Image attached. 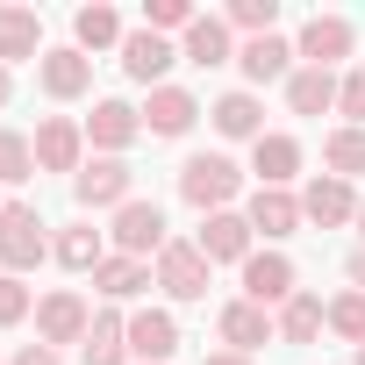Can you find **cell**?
Instances as JSON below:
<instances>
[{"label": "cell", "instance_id": "1", "mask_svg": "<svg viewBox=\"0 0 365 365\" xmlns=\"http://www.w3.org/2000/svg\"><path fill=\"white\" fill-rule=\"evenodd\" d=\"M237 187H244V172H237L222 150H208V158H187V172H179V194H187L201 215H222V208L237 201Z\"/></svg>", "mask_w": 365, "mask_h": 365}, {"label": "cell", "instance_id": "2", "mask_svg": "<svg viewBox=\"0 0 365 365\" xmlns=\"http://www.w3.org/2000/svg\"><path fill=\"white\" fill-rule=\"evenodd\" d=\"M43 251H58V244L43 237V215H36V208H22V201L0 208V265L22 279L29 265H43Z\"/></svg>", "mask_w": 365, "mask_h": 365}, {"label": "cell", "instance_id": "3", "mask_svg": "<svg viewBox=\"0 0 365 365\" xmlns=\"http://www.w3.org/2000/svg\"><path fill=\"white\" fill-rule=\"evenodd\" d=\"M129 165L122 158H93V165H79V179H72V194H79V208H129L136 194H129Z\"/></svg>", "mask_w": 365, "mask_h": 365}, {"label": "cell", "instance_id": "4", "mask_svg": "<svg viewBox=\"0 0 365 365\" xmlns=\"http://www.w3.org/2000/svg\"><path fill=\"white\" fill-rule=\"evenodd\" d=\"M158 287H165L172 301H201V294H208V258H201V244H165V251H158Z\"/></svg>", "mask_w": 365, "mask_h": 365}, {"label": "cell", "instance_id": "5", "mask_svg": "<svg viewBox=\"0 0 365 365\" xmlns=\"http://www.w3.org/2000/svg\"><path fill=\"white\" fill-rule=\"evenodd\" d=\"M294 58H308L315 72H329L336 58H351V22H344V15H308V22H301Z\"/></svg>", "mask_w": 365, "mask_h": 365}, {"label": "cell", "instance_id": "6", "mask_svg": "<svg viewBox=\"0 0 365 365\" xmlns=\"http://www.w3.org/2000/svg\"><path fill=\"white\" fill-rule=\"evenodd\" d=\"M115 244H122V258L165 251V208H158V201H129V208H115Z\"/></svg>", "mask_w": 365, "mask_h": 365}, {"label": "cell", "instance_id": "7", "mask_svg": "<svg viewBox=\"0 0 365 365\" xmlns=\"http://www.w3.org/2000/svg\"><path fill=\"white\" fill-rule=\"evenodd\" d=\"M244 301L251 308H287L294 301V265L279 258V251H258V258H244Z\"/></svg>", "mask_w": 365, "mask_h": 365}, {"label": "cell", "instance_id": "8", "mask_svg": "<svg viewBox=\"0 0 365 365\" xmlns=\"http://www.w3.org/2000/svg\"><path fill=\"white\" fill-rule=\"evenodd\" d=\"M86 329H93V315H86V301L79 294H43V308H36V336L58 351V344H86Z\"/></svg>", "mask_w": 365, "mask_h": 365}, {"label": "cell", "instance_id": "9", "mask_svg": "<svg viewBox=\"0 0 365 365\" xmlns=\"http://www.w3.org/2000/svg\"><path fill=\"white\" fill-rule=\"evenodd\" d=\"M136 115H143V129H150V136H187V129H194V115H201V101H194L187 86H150V101H143Z\"/></svg>", "mask_w": 365, "mask_h": 365}, {"label": "cell", "instance_id": "10", "mask_svg": "<svg viewBox=\"0 0 365 365\" xmlns=\"http://www.w3.org/2000/svg\"><path fill=\"white\" fill-rule=\"evenodd\" d=\"M36 79H43V93H58V101H79L86 86H93V58L72 43V51H43L36 58Z\"/></svg>", "mask_w": 365, "mask_h": 365}, {"label": "cell", "instance_id": "11", "mask_svg": "<svg viewBox=\"0 0 365 365\" xmlns=\"http://www.w3.org/2000/svg\"><path fill=\"white\" fill-rule=\"evenodd\" d=\"M172 58H179V51H172L158 29H136V36H122V72H129V79H143V86H158V79L172 72Z\"/></svg>", "mask_w": 365, "mask_h": 365}, {"label": "cell", "instance_id": "12", "mask_svg": "<svg viewBox=\"0 0 365 365\" xmlns=\"http://www.w3.org/2000/svg\"><path fill=\"white\" fill-rule=\"evenodd\" d=\"M79 143H86V129H79V122H65V115H51V122L36 129V165H43V172H72V179H79Z\"/></svg>", "mask_w": 365, "mask_h": 365}, {"label": "cell", "instance_id": "13", "mask_svg": "<svg viewBox=\"0 0 365 365\" xmlns=\"http://www.w3.org/2000/svg\"><path fill=\"white\" fill-rule=\"evenodd\" d=\"M129 351H136L143 365H165V358L179 351V322H172L165 308H143V315H129Z\"/></svg>", "mask_w": 365, "mask_h": 365}, {"label": "cell", "instance_id": "14", "mask_svg": "<svg viewBox=\"0 0 365 365\" xmlns=\"http://www.w3.org/2000/svg\"><path fill=\"white\" fill-rule=\"evenodd\" d=\"M43 51V22L36 8H0V65H22Z\"/></svg>", "mask_w": 365, "mask_h": 365}, {"label": "cell", "instance_id": "15", "mask_svg": "<svg viewBox=\"0 0 365 365\" xmlns=\"http://www.w3.org/2000/svg\"><path fill=\"white\" fill-rule=\"evenodd\" d=\"M301 215H308V222H322V230L351 222V215H358V201H351V179H315V187L301 194Z\"/></svg>", "mask_w": 365, "mask_h": 365}, {"label": "cell", "instance_id": "16", "mask_svg": "<svg viewBox=\"0 0 365 365\" xmlns=\"http://www.w3.org/2000/svg\"><path fill=\"white\" fill-rule=\"evenodd\" d=\"M136 129H143V115H136L129 101H93V115H86V136H93L101 150H122Z\"/></svg>", "mask_w": 365, "mask_h": 365}, {"label": "cell", "instance_id": "17", "mask_svg": "<svg viewBox=\"0 0 365 365\" xmlns=\"http://www.w3.org/2000/svg\"><path fill=\"white\" fill-rule=\"evenodd\" d=\"M244 222H251V230H265V237H294V222H301V201H294L287 187H258Z\"/></svg>", "mask_w": 365, "mask_h": 365}, {"label": "cell", "instance_id": "18", "mask_svg": "<svg viewBox=\"0 0 365 365\" xmlns=\"http://www.w3.org/2000/svg\"><path fill=\"white\" fill-rule=\"evenodd\" d=\"M201 258H208V265H215V258H251V222L230 215V208L208 215V222H201Z\"/></svg>", "mask_w": 365, "mask_h": 365}, {"label": "cell", "instance_id": "19", "mask_svg": "<svg viewBox=\"0 0 365 365\" xmlns=\"http://www.w3.org/2000/svg\"><path fill=\"white\" fill-rule=\"evenodd\" d=\"M237 65H244V79H251V86H272V79H287L294 51H287L279 36H251V43L237 51Z\"/></svg>", "mask_w": 365, "mask_h": 365}, {"label": "cell", "instance_id": "20", "mask_svg": "<svg viewBox=\"0 0 365 365\" xmlns=\"http://www.w3.org/2000/svg\"><path fill=\"white\" fill-rule=\"evenodd\" d=\"M336 72H315V65H301L294 79H287V108L294 115H322V108H336Z\"/></svg>", "mask_w": 365, "mask_h": 365}, {"label": "cell", "instance_id": "21", "mask_svg": "<svg viewBox=\"0 0 365 365\" xmlns=\"http://www.w3.org/2000/svg\"><path fill=\"white\" fill-rule=\"evenodd\" d=\"M265 336H272L265 308H251V301H230V308H222V344H230L237 358H251V351H258Z\"/></svg>", "mask_w": 365, "mask_h": 365}, {"label": "cell", "instance_id": "22", "mask_svg": "<svg viewBox=\"0 0 365 365\" xmlns=\"http://www.w3.org/2000/svg\"><path fill=\"white\" fill-rule=\"evenodd\" d=\"M251 165H258L265 187H287V179L301 172V143H294V136H258V143H251Z\"/></svg>", "mask_w": 365, "mask_h": 365}, {"label": "cell", "instance_id": "23", "mask_svg": "<svg viewBox=\"0 0 365 365\" xmlns=\"http://www.w3.org/2000/svg\"><path fill=\"white\" fill-rule=\"evenodd\" d=\"M179 58H194V65H230L237 51H230V22L222 15H194V29H187V51Z\"/></svg>", "mask_w": 365, "mask_h": 365}, {"label": "cell", "instance_id": "24", "mask_svg": "<svg viewBox=\"0 0 365 365\" xmlns=\"http://www.w3.org/2000/svg\"><path fill=\"white\" fill-rule=\"evenodd\" d=\"M79 358H86V365H122V358H129V322H115V315H93V329H86Z\"/></svg>", "mask_w": 365, "mask_h": 365}, {"label": "cell", "instance_id": "25", "mask_svg": "<svg viewBox=\"0 0 365 365\" xmlns=\"http://www.w3.org/2000/svg\"><path fill=\"white\" fill-rule=\"evenodd\" d=\"M215 129H222V136H251V143H258V136H265V108H258L251 93H222V101H215Z\"/></svg>", "mask_w": 365, "mask_h": 365}, {"label": "cell", "instance_id": "26", "mask_svg": "<svg viewBox=\"0 0 365 365\" xmlns=\"http://www.w3.org/2000/svg\"><path fill=\"white\" fill-rule=\"evenodd\" d=\"M93 287H101L108 301H129V294H143V287H150V265H143V258H101Z\"/></svg>", "mask_w": 365, "mask_h": 365}, {"label": "cell", "instance_id": "27", "mask_svg": "<svg viewBox=\"0 0 365 365\" xmlns=\"http://www.w3.org/2000/svg\"><path fill=\"white\" fill-rule=\"evenodd\" d=\"M72 36H79V51H108V43H122V15L115 8H79Z\"/></svg>", "mask_w": 365, "mask_h": 365}, {"label": "cell", "instance_id": "28", "mask_svg": "<svg viewBox=\"0 0 365 365\" xmlns=\"http://www.w3.org/2000/svg\"><path fill=\"white\" fill-rule=\"evenodd\" d=\"M322 322H329V308H322V301H308V294H294V301L279 308V336H287V344H308Z\"/></svg>", "mask_w": 365, "mask_h": 365}, {"label": "cell", "instance_id": "29", "mask_svg": "<svg viewBox=\"0 0 365 365\" xmlns=\"http://www.w3.org/2000/svg\"><path fill=\"white\" fill-rule=\"evenodd\" d=\"M322 165H329V179H351V172H365V129H336V136L322 143Z\"/></svg>", "mask_w": 365, "mask_h": 365}, {"label": "cell", "instance_id": "30", "mask_svg": "<svg viewBox=\"0 0 365 365\" xmlns=\"http://www.w3.org/2000/svg\"><path fill=\"white\" fill-rule=\"evenodd\" d=\"M101 230H65L58 237V265H72V272H101Z\"/></svg>", "mask_w": 365, "mask_h": 365}, {"label": "cell", "instance_id": "31", "mask_svg": "<svg viewBox=\"0 0 365 365\" xmlns=\"http://www.w3.org/2000/svg\"><path fill=\"white\" fill-rule=\"evenodd\" d=\"M29 172H36V143H22L15 129H0V179L15 187V179H29Z\"/></svg>", "mask_w": 365, "mask_h": 365}, {"label": "cell", "instance_id": "32", "mask_svg": "<svg viewBox=\"0 0 365 365\" xmlns=\"http://www.w3.org/2000/svg\"><path fill=\"white\" fill-rule=\"evenodd\" d=\"M329 329L351 336V344H365V294H336L329 301Z\"/></svg>", "mask_w": 365, "mask_h": 365}, {"label": "cell", "instance_id": "33", "mask_svg": "<svg viewBox=\"0 0 365 365\" xmlns=\"http://www.w3.org/2000/svg\"><path fill=\"white\" fill-rule=\"evenodd\" d=\"M272 22H279L272 0H237L230 8V29H244V36H272Z\"/></svg>", "mask_w": 365, "mask_h": 365}, {"label": "cell", "instance_id": "34", "mask_svg": "<svg viewBox=\"0 0 365 365\" xmlns=\"http://www.w3.org/2000/svg\"><path fill=\"white\" fill-rule=\"evenodd\" d=\"M143 29H194V8H187V0H150Z\"/></svg>", "mask_w": 365, "mask_h": 365}, {"label": "cell", "instance_id": "35", "mask_svg": "<svg viewBox=\"0 0 365 365\" xmlns=\"http://www.w3.org/2000/svg\"><path fill=\"white\" fill-rule=\"evenodd\" d=\"M336 108L351 115V129H365V72H351V79L336 86Z\"/></svg>", "mask_w": 365, "mask_h": 365}, {"label": "cell", "instance_id": "36", "mask_svg": "<svg viewBox=\"0 0 365 365\" xmlns=\"http://www.w3.org/2000/svg\"><path fill=\"white\" fill-rule=\"evenodd\" d=\"M22 315H29V287L8 272V279H0V322H22Z\"/></svg>", "mask_w": 365, "mask_h": 365}, {"label": "cell", "instance_id": "37", "mask_svg": "<svg viewBox=\"0 0 365 365\" xmlns=\"http://www.w3.org/2000/svg\"><path fill=\"white\" fill-rule=\"evenodd\" d=\"M15 365H58V351H51V344H22V351H15Z\"/></svg>", "mask_w": 365, "mask_h": 365}, {"label": "cell", "instance_id": "38", "mask_svg": "<svg viewBox=\"0 0 365 365\" xmlns=\"http://www.w3.org/2000/svg\"><path fill=\"white\" fill-rule=\"evenodd\" d=\"M201 365H251V358H237V351H215V358H201Z\"/></svg>", "mask_w": 365, "mask_h": 365}, {"label": "cell", "instance_id": "39", "mask_svg": "<svg viewBox=\"0 0 365 365\" xmlns=\"http://www.w3.org/2000/svg\"><path fill=\"white\" fill-rule=\"evenodd\" d=\"M351 279H358V294H365V251H358V258H351Z\"/></svg>", "mask_w": 365, "mask_h": 365}, {"label": "cell", "instance_id": "40", "mask_svg": "<svg viewBox=\"0 0 365 365\" xmlns=\"http://www.w3.org/2000/svg\"><path fill=\"white\" fill-rule=\"evenodd\" d=\"M0 108H8V65H0Z\"/></svg>", "mask_w": 365, "mask_h": 365}, {"label": "cell", "instance_id": "41", "mask_svg": "<svg viewBox=\"0 0 365 365\" xmlns=\"http://www.w3.org/2000/svg\"><path fill=\"white\" fill-rule=\"evenodd\" d=\"M358 230H365V208H358Z\"/></svg>", "mask_w": 365, "mask_h": 365}, {"label": "cell", "instance_id": "42", "mask_svg": "<svg viewBox=\"0 0 365 365\" xmlns=\"http://www.w3.org/2000/svg\"><path fill=\"white\" fill-rule=\"evenodd\" d=\"M358 365H365V344H358Z\"/></svg>", "mask_w": 365, "mask_h": 365}]
</instances>
